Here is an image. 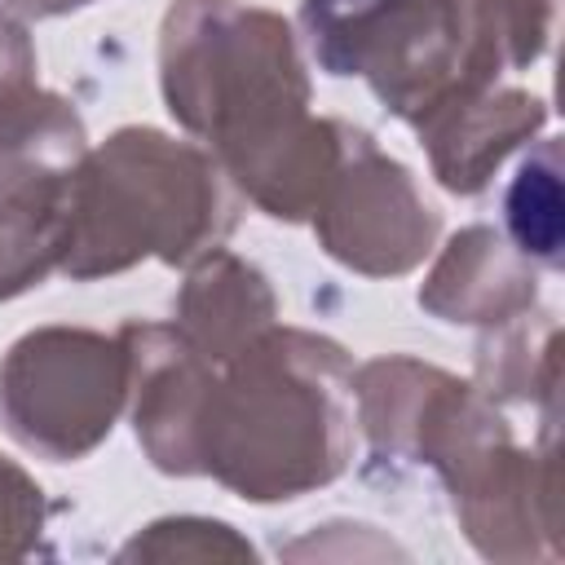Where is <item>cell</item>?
Wrapping results in <instances>:
<instances>
[{
    "label": "cell",
    "instance_id": "obj_1",
    "mask_svg": "<svg viewBox=\"0 0 565 565\" xmlns=\"http://www.w3.org/2000/svg\"><path fill=\"white\" fill-rule=\"evenodd\" d=\"M168 115L265 216L300 225L335 168L344 119L309 115V71L282 13L247 0H172L159 26Z\"/></svg>",
    "mask_w": 565,
    "mask_h": 565
},
{
    "label": "cell",
    "instance_id": "obj_2",
    "mask_svg": "<svg viewBox=\"0 0 565 565\" xmlns=\"http://www.w3.org/2000/svg\"><path fill=\"white\" fill-rule=\"evenodd\" d=\"M358 424L380 463L428 468L486 561H556V441L521 446L499 402L411 353L371 358L353 375Z\"/></svg>",
    "mask_w": 565,
    "mask_h": 565
},
{
    "label": "cell",
    "instance_id": "obj_3",
    "mask_svg": "<svg viewBox=\"0 0 565 565\" xmlns=\"http://www.w3.org/2000/svg\"><path fill=\"white\" fill-rule=\"evenodd\" d=\"M353 358L331 335L265 327L238 353L203 358L190 477L247 503H287L344 477L353 459Z\"/></svg>",
    "mask_w": 565,
    "mask_h": 565
},
{
    "label": "cell",
    "instance_id": "obj_4",
    "mask_svg": "<svg viewBox=\"0 0 565 565\" xmlns=\"http://www.w3.org/2000/svg\"><path fill=\"white\" fill-rule=\"evenodd\" d=\"M238 225V190L221 163L159 128H115L71 168L62 274L115 278L141 260L194 265Z\"/></svg>",
    "mask_w": 565,
    "mask_h": 565
},
{
    "label": "cell",
    "instance_id": "obj_5",
    "mask_svg": "<svg viewBox=\"0 0 565 565\" xmlns=\"http://www.w3.org/2000/svg\"><path fill=\"white\" fill-rule=\"evenodd\" d=\"M300 31L327 75L366 79L402 124L539 62L499 0H300Z\"/></svg>",
    "mask_w": 565,
    "mask_h": 565
},
{
    "label": "cell",
    "instance_id": "obj_6",
    "mask_svg": "<svg viewBox=\"0 0 565 565\" xmlns=\"http://www.w3.org/2000/svg\"><path fill=\"white\" fill-rule=\"evenodd\" d=\"M128 411V344L93 327H35L0 358L4 433L53 459H88Z\"/></svg>",
    "mask_w": 565,
    "mask_h": 565
},
{
    "label": "cell",
    "instance_id": "obj_7",
    "mask_svg": "<svg viewBox=\"0 0 565 565\" xmlns=\"http://www.w3.org/2000/svg\"><path fill=\"white\" fill-rule=\"evenodd\" d=\"M309 221L318 247L362 278L411 274L441 234V212L424 199L415 172L349 119Z\"/></svg>",
    "mask_w": 565,
    "mask_h": 565
},
{
    "label": "cell",
    "instance_id": "obj_8",
    "mask_svg": "<svg viewBox=\"0 0 565 565\" xmlns=\"http://www.w3.org/2000/svg\"><path fill=\"white\" fill-rule=\"evenodd\" d=\"M543 124H547V102L539 93L490 84L477 93L446 97L441 106L419 115L411 128L428 150L433 177L450 194L468 199V194H481L494 181L499 163L530 137H539Z\"/></svg>",
    "mask_w": 565,
    "mask_h": 565
},
{
    "label": "cell",
    "instance_id": "obj_9",
    "mask_svg": "<svg viewBox=\"0 0 565 565\" xmlns=\"http://www.w3.org/2000/svg\"><path fill=\"white\" fill-rule=\"evenodd\" d=\"M84 150L35 146L0 159V305L62 265L71 168Z\"/></svg>",
    "mask_w": 565,
    "mask_h": 565
},
{
    "label": "cell",
    "instance_id": "obj_10",
    "mask_svg": "<svg viewBox=\"0 0 565 565\" xmlns=\"http://www.w3.org/2000/svg\"><path fill=\"white\" fill-rule=\"evenodd\" d=\"M539 265H530L503 230L468 225L459 230L419 282V305L455 327H503L539 309Z\"/></svg>",
    "mask_w": 565,
    "mask_h": 565
},
{
    "label": "cell",
    "instance_id": "obj_11",
    "mask_svg": "<svg viewBox=\"0 0 565 565\" xmlns=\"http://www.w3.org/2000/svg\"><path fill=\"white\" fill-rule=\"evenodd\" d=\"M185 282L172 305V327L212 362L238 353L252 335L278 322V296L260 265L212 247L185 265Z\"/></svg>",
    "mask_w": 565,
    "mask_h": 565
},
{
    "label": "cell",
    "instance_id": "obj_12",
    "mask_svg": "<svg viewBox=\"0 0 565 565\" xmlns=\"http://www.w3.org/2000/svg\"><path fill=\"white\" fill-rule=\"evenodd\" d=\"M35 146L88 150V137L79 110L62 93L40 88L35 44L26 26L0 9V159Z\"/></svg>",
    "mask_w": 565,
    "mask_h": 565
},
{
    "label": "cell",
    "instance_id": "obj_13",
    "mask_svg": "<svg viewBox=\"0 0 565 565\" xmlns=\"http://www.w3.org/2000/svg\"><path fill=\"white\" fill-rule=\"evenodd\" d=\"M490 402L539 406L543 424L556 428V318L530 309L503 327H490L477 344V380Z\"/></svg>",
    "mask_w": 565,
    "mask_h": 565
},
{
    "label": "cell",
    "instance_id": "obj_14",
    "mask_svg": "<svg viewBox=\"0 0 565 565\" xmlns=\"http://www.w3.org/2000/svg\"><path fill=\"white\" fill-rule=\"evenodd\" d=\"M503 234L508 243L543 269L561 265L565 247V194H561V141L543 137L503 190Z\"/></svg>",
    "mask_w": 565,
    "mask_h": 565
},
{
    "label": "cell",
    "instance_id": "obj_15",
    "mask_svg": "<svg viewBox=\"0 0 565 565\" xmlns=\"http://www.w3.org/2000/svg\"><path fill=\"white\" fill-rule=\"evenodd\" d=\"M119 561H256V547L225 521L212 516H163L150 521L119 547Z\"/></svg>",
    "mask_w": 565,
    "mask_h": 565
},
{
    "label": "cell",
    "instance_id": "obj_16",
    "mask_svg": "<svg viewBox=\"0 0 565 565\" xmlns=\"http://www.w3.org/2000/svg\"><path fill=\"white\" fill-rule=\"evenodd\" d=\"M49 503L40 481L0 455V561H26L44 539Z\"/></svg>",
    "mask_w": 565,
    "mask_h": 565
},
{
    "label": "cell",
    "instance_id": "obj_17",
    "mask_svg": "<svg viewBox=\"0 0 565 565\" xmlns=\"http://www.w3.org/2000/svg\"><path fill=\"white\" fill-rule=\"evenodd\" d=\"M4 9L22 13V18H62V13H75V9H88L97 0H0Z\"/></svg>",
    "mask_w": 565,
    "mask_h": 565
}]
</instances>
